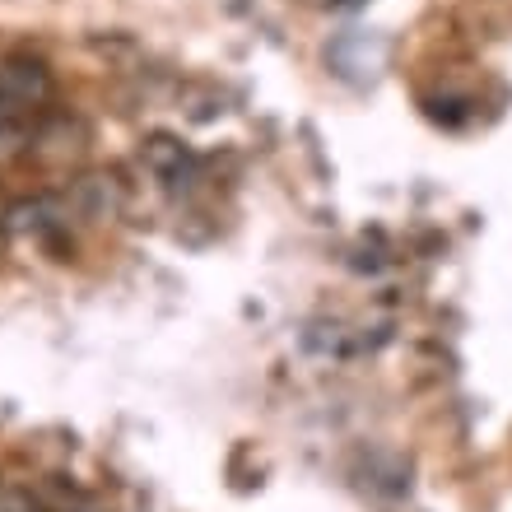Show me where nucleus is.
<instances>
[{
  "label": "nucleus",
  "mask_w": 512,
  "mask_h": 512,
  "mask_svg": "<svg viewBox=\"0 0 512 512\" xmlns=\"http://www.w3.org/2000/svg\"><path fill=\"white\" fill-rule=\"evenodd\" d=\"M0 89H5L10 103L33 112L52 98V75H47V66L33 61V56H10V61H0Z\"/></svg>",
  "instance_id": "1"
}]
</instances>
